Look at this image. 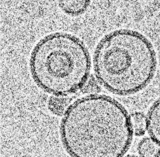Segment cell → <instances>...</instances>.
Returning <instances> with one entry per match:
<instances>
[{
	"label": "cell",
	"mask_w": 160,
	"mask_h": 157,
	"mask_svg": "<svg viewBox=\"0 0 160 157\" xmlns=\"http://www.w3.org/2000/svg\"><path fill=\"white\" fill-rule=\"evenodd\" d=\"M96 78L112 94L127 95L142 90L156 71V52L149 40L138 31L121 29L99 42L93 57Z\"/></svg>",
	"instance_id": "2"
},
{
	"label": "cell",
	"mask_w": 160,
	"mask_h": 157,
	"mask_svg": "<svg viewBox=\"0 0 160 157\" xmlns=\"http://www.w3.org/2000/svg\"><path fill=\"white\" fill-rule=\"evenodd\" d=\"M89 53L78 38L67 33L49 34L32 49L30 68L34 81L46 92L66 96L80 90L89 76Z\"/></svg>",
	"instance_id": "3"
},
{
	"label": "cell",
	"mask_w": 160,
	"mask_h": 157,
	"mask_svg": "<svg viewBox=\"0 0 160 157\" xmlns=\"http://www.w3.org/2000/svg\"><path fill=\"white\" fill-rule=\"evenodd\" d=\"M60 133L71 156L118 157L128 150L133 130L131 118L120 103L106 95H91L68 106Z\"/></svg>",
	"instance_id": "1"
},
{
	"label": "cell",
	"mask_w": 160,
	"mask_h": 157,
	"mask_svg": "<svg viewBox=\"0 0 160 157\" xmlns=\"http://www.w3.org/2000/svg\"><path fill=\"white\" fill-rule=\"evenodd\" d=\"M65 96H54L51 97L48 102L50 110L57 115L64 114L68 106L69 101Z\"/></svg>",
	"instance_id": "7"
},
{
	"label": "cell",
	"mask_w": 160,
	"mask_h": 157,
	"mask_svg": "<svg viewBox=\"0 0 160 157\" xmlns=\"http://www.w3.org/2000/svg\"><path fill=\"white\" fill-rule=\"evenodd\" d=\"M88 1H60L59 6L67 14L78 15L83 13L90 4Z\"/></svg>",
	"instance_id": "5"
},
{
	"label": "cell",
	"mask_w": 160,
	"mask_h": 157,
	"mask_svg": "<svg viewBox=\"0 0 160 157\" xmlns=\"http://www.w3.org/2000/svg\"><path fill=\"white\" fill-rule=\"evenodd\" d=\"M146 118L148 132L151 139L160 146V99L150 108Z\"/></svg>",
	"instance_id": "4"
},
{
	"label": "cell",
	"mask_w": 160,
	"mask_h": 157,
	"mask_svg": "<svg viewBox=\"0 0 160 157\" xmlns=\"http://www.w3.org/2000/svg\"><path fill=\"white\" fill-rule=\"evenodd\" d=\"M133 132L138 136L143 135L147 129V118L142 113L136 112L131 117Z\"/></svg>",
	"instance_id": "8"
},
{
	"label": "cell",
	"mask_w": 160,
	"mask_h": 157,
	"mask_svg": "<svg viewBox=\"0 0 160 157\" xmlns=\"http://www.w3.org/2000/svg\"><path fill=\"white\" fill-rule=\"evenodd\" d=\"M139 154L142 157H156L160 154V146L151 138L142 139L138 145Z\"/></svg>",
	"instance_id": "6"
}]
</instances>
